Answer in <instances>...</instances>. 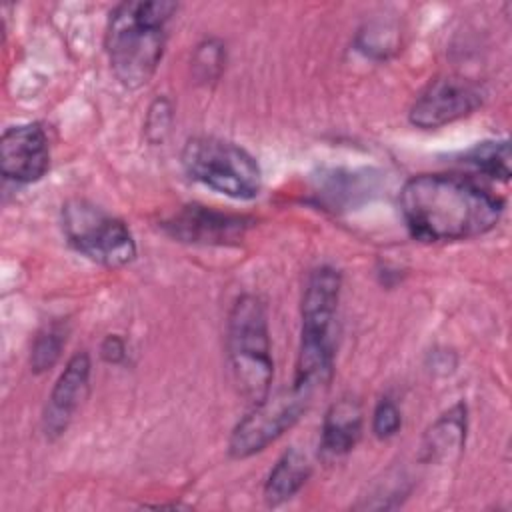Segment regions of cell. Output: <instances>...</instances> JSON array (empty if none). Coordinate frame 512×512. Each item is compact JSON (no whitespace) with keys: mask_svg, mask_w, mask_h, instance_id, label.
Here are the masks:
<instances>
[{"mask_svg":"<svg viewBox=\"0 0 512 512\" xmlns=\"http://www.w3.org/2000/svg\"><path fill=\"white\" fill-rule=\"evenodd\" d=\"M462 162L476 172L506 182L510 178V144L502 140H482L462 154Z\"/></svg>","mask_w":512,"mask_h":512,"instance_id":"9a60e30c","label":"cell"},{"mask_svg":"<svg viewBox=\"0 0 512 512\" xmlns=\"http://www.w3.org/2000/svg\"><path fill=\"white\" fill-rule=\"evenodd\" d=\"M342 276L332 266L308 274L302 296V328L294 370V386L312 396L330 384L336 354V310Z\"/></svg>","mask_w":512,"mask_h":512,"instance_id":"3957f363","label":"cell"},{"mask_svg":"<svg viewBox=\"0 0 512 512\" xmlns=\"http://www.w3.org/2000/svg\"><path fill=\"white\" fill-rule=\"evenodd\" d=\"M68 332L70 328L66 320H50L36 332L30 348V370L34 374L48 372L60 360Z\"/></svg>","mask_w":512,"mask_h":512,"instance_id":"2e32d148","label":"cell"},{"mask_svg":"<svg viewBox=\"0 0 512 512\" xmlns=\"http://www.w3.org/2000/svg\"><path fill=\"white\" fill-rule=\"evenodd\" d=\"M100 358L108 364H120L126 358V342L118 334H108L100 344Z\"/></svg>","mask_w":512,"mask_h":512,"instance_id":"d6986e66","label":"cell"},{"mask_svg":"<svg viewBox=\"0 0 512 512\" xmlns=\"http://www.w3.org/2000/svg\"><path fill=\"white\" fill-rule=\"evenodd\" d=\"M402 426V414H400V408L398 404L384 396L378 400L374 412H372V432L376 438L380 440H386V438H392Z\"/></svg>","mask_w":512,"mask_h":512,"instance_id":"ac0fdd59","label":"cell"},{"mask_svg":"<svg viewBox=\"0 0 512 512\" xmlns=\"http://www.w3.org/2000/svg\"><path fill=\"white\" fill-rule=\"evenodd\" d=\"M50 168V146L36 122L10 126L0 138V172L16 184L38 182Z\"/></svg>","mask_w":512,"mask_h":512,"instance_id":"9c48e42d","label":"cell"},{"mask_svg":"<svg viewBox=\"0 0 512 512\" xmlns=\"http://www.w3.org/2000/svg\"><path fill=\"white\" fill-rule=\"evenodd\" d=\"M248 226L250 220L244 216L224 214L200 204H188L164 222V228L172 238L186 244L202 246H222L238 242Z\"/></svg>","mask_w":512,"mask_h":512,"instance_id":"30bf717a","label":"cell"},{"mask_svg":"<svg viewBox=\"0 0 512 512\" xmlns=\"http://www.w3.org/2000/svg\"><path fill=\"white\" fill-rule=\"evenodd\" d=\"M320 450L328 458L348 454L362 436V408L358 400L342 396L324 414L320 430Z\"/></svg>","mask_w":512,"mask_h":512,"instance_id":"4fadbf2b","label":"cell"},{"mask_svg":"<svg viewBox=\"0 0 512 512\" xmlns=\"http://www.w3.org/2000/svg\"><path fill=\"white\" fill-rule=\"evenodd\" d=\"M468 408L464 402L442 412L424 432L420 460L428 464H450L460 458L466 444Z\"/></svg>","mask_w":512,"mask_h":512,"instance_id":"7c38bea8","label":"cell"},{"mask_svg":"<svg viewBox=\"0 0 512 512\" xmlns=\"http://www.w3.org/2000/svg\"><path fill=\"white\" fill-rule=\"evenodd\" d=\"M60 224L66 242L104 268H122L136 258V242L124 220L84 198L62 206Z\"/></svg>","mask_w":512,"mask_h":512,"instance_id":"8992f818","label":"cell"},{"mask_svg":"<svg viewBox=\"0 0 512 512\" xmlns=\"http://www.w3.org/2000/svg\"><path fill=\"white\" fill-rule=\"evenodd\" d=\"M180 162L192 180L228 198L252 200L262 190L260 164L236 142L218 136L188 138Z\"/></svg>","mask_w":512,"mask_h":512,"instance_id":"5b68a950","label":"cell"},{"mask_svg":"<svg viewBox=\"0 0 512 512\" xmlns=\"http://www.w3.org/2000/svg\"><path fill=\"white\" fill-rule=\"evenodd\" d=\"M226 354L232 380L250 406L272 392L274 362L266 308L254 294L234 300L226 320Z\"/></svg>","mask_w":512,"mask_h":512,"instance_id":"277c9868","label":"cell"},{"mask_svg":"<svg viewBox=\"0 0 512 512\" xmlns=\"http://www.w3.org/2000/svg\"><path fill=\"white\" fill-rule=\"evenodd\" d=\"M400 212L414 238L456 242L490 232L504 200L466 176L418 174L402 186Z\"/></svg>","mask_w":512,"mask_h":512,"instance_id":"6da1fadb","label":"cell"},{"mask_svg":"<svg viewBox=\"0 0 512 512\" xmlns=\"http://www.w3.org/2000/svg\"><path fill=\"white\" fill-rule=\"evenodd\" d=\"M90 356L88 352H76L60 372L58 380L54 382L44 414H42V430L46 438L54 440L62 436L76 410L88 396V386H90Z\"/></svg>","mask_w":512,"mask_h":512,"instance_id":"8fae6325","label":"cell"},{"mask_svg":"<svg viewBox=\"0 0 512 512\" xmlns=\"http://www.w3.org/2000/svg\"><path fill=\"white\" fill-rule=\"evenodd\" d=\"M484 102V90L478 82L446 74L426 84L410 106L408 120L422 130H436L476 112Z\"/></svg>","mask_w":512,"mask_h":512,"instance_id":"ba28073f","label":"cell"},{"mask_svg":"<svg viewBox=\"0 0 512 512\" xmlns=\"http://www.w3.org/2000/svg\"><path fill=\"white\" fill-rule=\"evenodd\" d=\"M226 62V52L222 42L208 38L204 40L196 52H194V72L198 76V80L208 82V80H216L224 68Z\"/></svg>","mask_w":512,"mask_h":512,"instance_id":"e0dca14e","label":"cell"},{"mask_svg":"<svg viewBox=\"0 0 512 512\" xmlns=\"http://www.w3.org/2000/svg\"><path fill=\"white\" fill-rule=\"evenodd\" d=\"M312 398L310 392L294 384L276 394L270 392L234 426L228 438V454L242 460L262 452L304 416Z\"/></svg>","mask_w":512,"mask_h":512,"instance_id":"52a82bcc","label":"cell"},{"mask_svg":"<svg viewBox=\"0 0 512 512\" xmlns=\"http://www.w3.org/2000/svg\"><path fill=\"white\" fill-rule=\"evenodd\" d=\"M174 2L136 0L118 4L106 26V52L116 80L142 88L156 74L166 48V24L176 12Z\"/></svg>","mask_w":512,"mask_h":512,"instance_id":"7a4b0ae2","label":"cell"},{"mask_svg":"<svg viewBox=\"0 0 512 512\" xmlns=\"http://www.w3.org/2000/svg\"><path fill=\"white\" fill-rule=\"evenodd\" d=\"M312 464L296 446L288 448L270 470L264 484V500L268 506H280L290 500L310 478Z\"/></svg>","mask_w":512,"mask_h":512,"instance_id":"5bb4252c","label":"cell"}]
</instances>
